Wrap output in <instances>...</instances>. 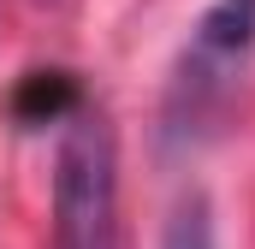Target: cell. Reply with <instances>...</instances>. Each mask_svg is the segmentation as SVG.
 <instances>
[{
    "label": "cell",
    "instance_id": "6da1fadb",
    "mask_svg": "<svg viewBox=\"0 0 255 249\" xmlns=\"http://www.w3.org/2000/svg\"><path fill=\"white\" fill-rule=\"evenodd\" d=\"M54 249H119V148L89 107L71 113L54 166Z\"/></svg>",
    "mask_w": 255,
    "mask_h": 249
},
{
    "label": "cell",
    "instance_id": "7a4b0ae2",
    "mask_svg": "<svg viewBox=\"0 0 255 249\" xmlns=\"http://www.w3.org/2000/svg\"><path fill=\"white\" fill-rule=\"evenodd\" d=\"M77 107H83V89H77L71 71H30V77L18 83V95H12V113H18L24 124L71 119Z\"/></svg>",
    "mask_w": 255,
    "mask_h": 249
},
{
    "label": "cell",
    "instance_id": "3957f363",
    "mask_svg": "<svg viewBox=\"0 0 255 249\" xmlns=\"http://www.w3.org/2000/svg\"><path fill=\"white\" fill-rule=\"evenodd\" d=\"M160 249H220V232H214V208H208V196H202V190H190V196L172 208Z\"/></svg>",
    "mask_w": 255,
    "mask_h": 249
}]
</instances>
